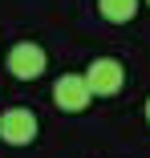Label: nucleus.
I'll return each instance as SVG.
<instances>
[{"mask_svg":"<svg viewBox=\"0 0 150 158\" xmlns=\"http://www.w3.org/2000/svg\"><path fill=\"white\" fill-rule=\"evenodd\" d=\"M98 8H102V16L110 24H126L138 12V0H98Z\"/></svg>","mask_w":150,"mask_h":158,"instance_id":"5","label":"nucleus"},{"mask_svg":"<svg viewBox=\"0 0 150 158\" xmlns=\"http://www.w3.org/2000/svg\"><path fill=\"white\" fill-rule=\"evenodd\" d=\"M146 122H150V102H146Z\"/></svg>","mask_w":150,"mask_h":158,"instance_id":"6","label":"nucleus"},{"mask_svg":"<svg viewBox=\"0 0 150 158\" xmlns=\"http://www.w3.org/2000/svg\"><path fill=\"white\" fill-rule=\"evenodd\" d=\"M85 85H89L94 98H114V93L126 85V69L118 65V61H110V57H98L94 65L85 69Z\"/></svg>","mask_w":150,"mask_h":158,"instance_id":"1","label":"nucleus"},{"mask_svg":"<svg viewBox=\"0 0 150 158\" xmlns=\"http://www.w3.org/2000/svg\"><path fill=\"white\" fill-rule=\"evenodd\" d=\"M0 138H4L8 146H28L37 138V118L28 110H8L0 114Z\"/></svg>","mask_w":150,"mask_h":158,"instance_id":"4","label":"nucleus"},{"mask_svg":"<svg viewBox=\"0 0 150 158\" xmlns=\"http://www.w3.org/2000/svg\"><path fill=\"white\" fill-rule=\"evenodd\" d=\"M8 73H12L16 81H33V77H41V73H45V49L33 45V41L12 45V53H8Z\"/></svg>","mask_w":150,"mask_h":158,"instance_id":"2","label":"nucleus"},{"mask_svg":"<svg viewBox=\"0 0 150 158\" xmlns=\"http://www.w3.org/2000/svg\"><path fill=\"white\" fill-rule=\"evenodd\" d=\"M146 4H150V0H146Z\"/></svg>","mask_w":150,"mask_h":158,"instance_id":"7","label":"nucleus"},{"mask_svg":"<svg viewBox=\"0 0 150 158\" xmlns=\"http://www.w3.org/2000/svg\"><path fill=\"white\" fill-rule=\"evenodd\" d=\"M89 85H85V73L77 77V73H65L61 81L53 85V102L61 106L65 114H81V110H89Z\"/></svg>","mask_w":150,"mask_h":158,"instance_id":"3","label":"nucleus"}]
</instances>
